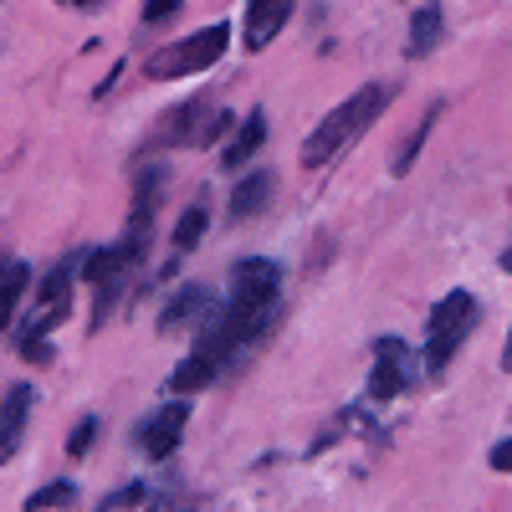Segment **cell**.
<instances>
[{
  "mask_svg": "<svg viewBox=\"0 0 512 512\" xmlns=\"http://www.w3.org/2000/svg\"><path fill=\"white\" fill-rule=\"evenodd\" d=\"M384 108H390V88H384V82H369V88H359L349 103H338V108L313 128V139L303 144V164H308V169L333 164L354 139H364V128H369Z\"/></svg>",
  "mask_w": 512,
  "mask_h": 512,
  "instance_id": "1",
  "label": "cell"
},
{
  "mask_svg": "<svg viewBox=\"0 0 512 512\" xmlns=\"http://www.w3.org/2000/svg\"><path fill=\"white\" fill-rule=\"evenodd\" d=\"M226 41H231V26L216 21V26H205L185 41H169V47H159L149 62H144V77L149 82H169V77H190V72H205V67H216L226 57Z\"/></svg>",
  "mask_w": 512,
  "mask_h": 512,
  "instance_id": "2",
  "label": "cell"
},
{
  "mask_svg": "<svg viewBox=\"0 0 512 512\" xmlns=\"http://www.w3.org/2000/svg\"><path fill=\"white\" fill-rule=\"evenodd\" d=\"M472 323H477V297L472 292H446L431 308V323H425V369L441 374L451 364V354L466 344Z\"/></svg>",
  "mask_w": 512,
  "mask_h": 512,
  "instance_id": "3",
  "label": "cell"
},
{
  "mask_svg": "<svg viewBox=\"0 0 512 512\" xmlns=\"http://www.w3.org/2000/svg\"><path fill=\"white\" fill-rule=\"evenodd\" d=\"M277 287H282V272L277 262H267V256H241V262L231 267V292H226V303L246 318H272L277 308Z\"/></svg>",
  "mask_w": 512,
  "mask_h": 512,
  "instance_id": "4",
  "label": "cell"
},
{
  "mask_svg": "<svg viewBox=\"0 0 512 512\" xmlns=\"http://www.w3.org/2000/svg\"><path fill=\"white\" fill-rule=\"evenodd\" d=\"M410 379H415V359H410V349L400 344V338H384V344L374 349L369 395H374V400H395Z\"/></svg>",
  "mask_w": 512,
  "mask_h": 512,
  "instance_id": "5",
  "label": "cell"
},
{
  "mask_svg": "<svg viewBox=\"0 0 512 512\" xmlns=\"http://www.w3.org/2000/svg\"><path fill=\"white\" fill-rule=\"evenodd\" d=\"M185 425H190V410H185V405H164V410H154V415L139 425V446H144V456H149V461H164L169 451L180 446Z\"/></svg>",
  "mask_w": 512,
  "mask_h": 512,
  "instance_id": "6",
  "label": "cell"
},
{
  "mask_svg": "<svg viewBox=\"0 0 512 512\" xmlns=\"http://www.w3.org/2000/svg\"><path fill=\"white\" fill-rule=\"evenodd\" d=\"M287 16H292V0H251L246 6V52L272 47V36L287 26Z\"/></svg>",
  "mask_w": 512,
  "mask_h": 512,
  "instance_id": "7",
  "label": "cell"
},
{
  "mask_svg": "<svg viewBox=\"0 0 512 512\" xmlns=\"http://www.w3.org/2000/svg\"><path fill=\"white\" fill-rule=\"evenodd\" d=\"M31 384H11V395H6V405H0V466H6L11 456H16V446H21V436H26V415H31Z\"/></svg>",
  "mask_w": 512,
  "mask_h": 512,
  "instance_id": "8",
  "label": "cell"
},
{
  "mask_svg": "<svg viewBox=\"0 0 512 512\" xmlns=\"http://www.w3.org/2000/svg\"><path fill=\"white\" fill-rule=\"evenodd\" d=\"M210 313H216V297H210V287H180V297L164 308L159 328L164 333H180V328H200Z\"/></svg>",
  "mask_w": 512,
  "mask_h": 512,
  "instance_id": "9",
  "label": "cell"
},
{
  "mask_svg": "<svg viewBox=\"0 0 512 512\" xmlns=\"http://www.w3.org/2000/svg\"><path fill=\"white\" fill-rule=\"evenodd\" d=\"M67 308H72V262H57L47 272V282H41V318L31 328L36 333H52V323L67 318Z\"/></svg>",
  "mask_w": 512,
  "mask_h": 512,
  "instance_id": "10",
  "label": "cell"
},
{
  "mask_svg": "<svg viewBox=\"0 0 512 512\" xmlns=\"http://www.w3.org/2000/svg\"><path fill=\"white\" fill-rule=\"evenodd\" d=\"M441 31H446V16L436 0H420V11L410 16V41H405V57H431L441 47Z\"/></svg>",
  "mask_w": 512,
  "mask_h": 512,
  "instance_id": "11",
  "label": "cell"
},
{
  "mask_svg": "<svg viewBox=\"0 0 512 512\" xmlns=\"http://www.w3.org/2000/svg\"><path fill=\"white\" fill-rule=\"evenodd\" d=\"M205 113H210L205 103H185V108H175V113H164L149 144H195V134H200Z\"/></svg>",
  "mask_w": 512,
  "mask_h": 512,
  "instance_id": "12",
  "label": "cell"
},
{
  "mask_svg": "<svg viewBox=\"0 0 512 512\" xmlns=\"http://www.w3.org/2000/svg\"><path fill=\"white\" fill-rule=\"evenodd\" d=\"M267 144V113H251L241 128H236V139L226 144V154H221V169H246L251 159H256V149Z\"/></svg>",
  "mask_w": 512,
  "mask_h": 512,
  "instance_id": "13",
  "label": "cell"
},
{
  "mask_svg": "<svg viewBox=\"0 0 512 512\" xmlns=\"http://www.w3.org/2000/svg\"><path fill=\"white\" fill-rule=\"evenodd\" d=\"M216 374H221V364H216V359L190 354V359L175 369V379H169V390H175V395H195V390H205V384L216 379Z\"/></svg>",
  "mask_w": 512,
  "mask_h": 512,
  "instance_id": "14",
  "label": "cell"
},
{
  "mask_svg": "<svg viewBox=\"0 0 512 512\" xmlns=\"http://www.w3.org/2000/svg\"><path fill=\"white\" fill-rule=\"evenodd\" d=\"M267 195H272V175H246V180L231 190V216H236V221L256 216V210L267 205Z\"/></svg>",
  "mask_w": 512,
  "mask_h": 512,
  "instance_id": "15",
  "label": "cell"
},
{
  "mask_svg": "<svg viewBox=\"0 0 512 512\" xmlns=\"http://www.w3.org/2000/svg\"><path fill=\"white\" fill-rule=\"evenodd\" d=\"M26 282H31V272H26L21 262H11V277L0 282V333L11 328V318H16V308H21V297H26Z\"/></svg>",
  "mask_w": 512,
  "mask_h": 512,
  "instance_id": "16",
  "label": "cell"
},
{
  "mask_svg": "<svg viewBox=\"0 0 512 512\" xmlns=\"http://www.w3.org/2000/svg\"><path fill=\"white\" fill-rule=\"evenodd\" d=\"M441 118V103H431V108H425V118H420V128H415V134L400 144V154H395V175H410V169H415V154L425 149V139H431V123Z\"/></svg>",
  "mask_w": 512,
  "mask_h": 512,
  "instance_id": "17",
  "label": "cell"
},
{
  "mask_svg": "<svg viewBox=\"0 0 512 512\" xmlns=\"http://www.w3.org/2000/svg\"><path fill=\"white\" fill-rule=\"evenodd\" d=\"M205 226H210V210H205V205H190L185 216L175 221V256L195 251V246H200V236H205Z\"/></svg>",
  "mask_w": 512,
  "mask_h": 512,
  "instance_id": "18",
  "label": "cell"
},
{
  "mask_svg": "<svg viewBox=\"0 0 512 512\" xmlns=\"http://www.w3.org/2000/svg\"><path fill=\"white\" fill-rule=\"evenodd\" d=\"M77 502V487L72 482H52V487H41L31 502H26V512H47V507H72Z\"/></svg>",
  "mask_w": 512,
  "mask_h": 512,
  "instance_id": "19",
  "label": "cell"
},
{
  "mask_svg": "<svg viewBox=\"0 0 512 512\" xmlns=\"http://www.w3.org/2000/svg\"><path fill=\"white\" fill-rule=\"evenodd\" d=\"M98 431H103V425H98V415L77 420V425H72V436H67V456H88V446L98 441Z\"/></svg>",
  "mask_w": 512,
  "mask_h": 512,
  "instance_id": "20",
  "label": "cell"
},
{
  "mask_svg": "<svg viewBox=\"0 0 512 512\" xmlns=\"http://www.w3.org/2000/svg\"><path fill=\"white\" fill-rule=\"evenodd\" d=\"M139 502H144V487L134 482V487H118V492L103 502V512H113V507H139Z\"/></svg>",
  "mask_w": 512,
  "mask_h": 512,
  "instance_id": "21",
  "label": "cell"
},
{
  "mask_svg": "<svg viewBox=\"0 0 512 512\" xmlns=\"http://www.w3.org/2000/svg\"><path fill=\"white\" fill-rule=\"evenodd\" d=\"M175 11H180V0H149V6H144V21L159 26L164 16H175Z\"/></svg>",
  "mask_w": 512,
  "mask_h": 512,
  "instance_id": "22",
  "label": "cell"
},
{
  "mask_svg": "<svg viewBox=\"0 0 512 512\" xmlns=\"http://www.w3.org/2000/svg\"><path fill=\"white\" fill-rule=\"evenodd\" d=\"M487 461H492V472H507V477H512V441H497Z\"/></svg>",
  "mask_w": 512,
  "mask_h": 512,
  "instance_id": "23",
  "label": "cell"
},
{
  "mask_svg": "<svg viewBox=\"0 0 512 512\" xmlns=\"http://www.w3.org/2000/svg\"><path fill=\"white\" fill-rule=\"evenodd\" d=\"M502 369H512V333H507V349H502Z\"/></svg>",
  "mask_w": 512,
  "mask_h": 512,
  "instance_id": "24",
  "label": "cell"
},
{
  "mask_svg": "<svg viewBox=\"0 0 512 512\" xmlns=\"http://www.w3.org/2000/svg\"><path fill=\"white\" fill-rule=\"evenodd\" d=\"M62 6H98V0H62Z\"/></svg>",
  "mask_w": 512,
  "mask_h": 512,
  "instance_id": "25",
  "label": "cell"
},
{
  "mask_svg": "<svg viewBox=\"0 0 512 512\" xmlns=\"http://www.w3.org/2000/svg\"><path fill=\"white\" fill-rule=\"evenodd\" d=\"M502 272H512V251H502Z\"/></svg>",
  "mask_w": 512,
  "mask_h": 512,
  "instance_id": "26",
  "label": "cell"
}]
</instances>
